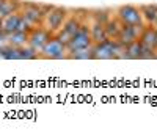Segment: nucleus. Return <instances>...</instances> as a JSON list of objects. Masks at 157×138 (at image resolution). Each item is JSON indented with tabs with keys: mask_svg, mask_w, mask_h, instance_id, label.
Instances as JSON below:
<instances>
[{
	"mask_svg": "<svg viewBox=\"0 0 157 138\" xmlns=\"http://www.w3.org/2000/svg\"><path fill=\"white\" fill-rule=\"evenodd\" d=\"M69 11L68 8L64 6H55V5H50L49 9L46 11L44 14V19H43V27L46 30H49L52 35H55L61 27L64 21H66V17L69 16Z\"/></svg>",
	"mask_w": 157,
	"mask_h": 138,
	"instance_id": "nucleus-1",
	"label": "nucleus"
},
{
	"mask_svg": "<svg viewBox=\"0 0 157 138\" xmlns=\"http://www.w3.org/2000/svg\"><path fill=\"white\" fill-rule=\"evenodd\" d=\"M49 6L50 5H41V3H35V2H22L19 13L33 28V27H38V25H43V19H44V14L49 9Z\"/></svg>",
	"mask_w": 157,
	"mask_h": 138,
	"instance_id": "nucleus-2",
	"label": "nucleus"
},
{
	"mask_svg": "<svg viewBox=\"0 0 157 138\" xmlns=\"http://www.w3.org/2000/svg\"><path fill=\"white\" fill-rule=\"evenodd\" d=\"M86 14H77V11H69V16L64 21L63 27L55 33V36L61 43H64L68 46V43L71 41V38L75 35V32L80 28V25L85 22Z\"/></svg>",
	"mask_w": 157,
	"mask_h": 138,
	"instance_id": "nucleus-3",
	"label": "nucleus"
},
{
	"mask_svg": "<svg viewBox=\"0 0 157 138\" xmlns=\"http://www.w3.org/2000/svg\"><path fill=\"white\" fill-rule=\"evenodd\" d=\"M115 16L120 19V22L123 25H138V27H143L145 22H143L141 17V11L140 6L135 5H121L115 9Z\"/></svg>",
	"mask_w": 157,
	"mask_h": 138,
	"instance_id": "nucleus-4",
	"label": "nucleus"
},
{
	"mask_svg": "<svg viewBox=\"0 0 157 138\" xmlns=\"http://www.w3.org/2000/svg\"><path fill=\"white\" fill-rule=\"evenodd\" d=\"M39 58L44 60H63L68 58V46L61 43L58 38L54 35L47 41V44L43 47V50L39 52Z\"/></svg>",
	"mask_w": 157,
	"mask_h": 138,
	"instance_id": "nucleus-5",
	"label": "nucleus"
},
{
	"mask_svg": "<svg viewBox=\"0 0 157 138\" xmlns=\"http://www.w3.org/2000/svg\"><path fill=\"white\" fill-rule=\"evenodd\" d=\"M88 46H93V39H91L88 21L85 19V22L80 25V28L75 32V35L68 43V50H75V49H82V47H88Z\"/></svg>",
	"mask_w": 157,
	"mask_h": 138,
	"instance_id": "nucleus-6",
	"label": "nucleus"
},
{
	"mask_svg": "<svg viewBox=\"0 0 157 138\" xmlns=\"http://www.w3.org/2000/svg\"><path fill=\"white\" fill-rule=\"evenodd\" d=\"M52 36H54V35H52L49 30H46L43 25H38V27H33V28L29 32V43H27V44H29L33 50H36V52L39 54Z\"/></svg>",
	"mask_w": 157,
	"mask_h": 138,
	"instance_id": "nucleus-7",
	"label": "nucleus"
},
{
	"mask_svg": "<svg viewBox=\"0 0 157 138\" xmlns=\"http://www.w3.org/2000/svg\"><path fill=\"white\" fill-rule=\"evenodd\" d=\"M143 27H145V25H143ZM143 27H138V25H123V28H121L116 39L120 43H123L124 46L134 43V41H138Z\"/></svg>",
	"mask_w": 157,
	"mask_h": 138,
	"instance_id": "nucleus-8",
	"label": "nucleus"
},
{
	"mask_svg": "<svg viewBox=\"0 0 157 138\" xmlns=\"http://www.w3.org/2000/svg\"><path fill=\"white\" fill-rule=\"evenodd\" d=\"M88 25H90V32H91V39H93V44H98V43H102L109 39L107 38V33H105V24L104 22H99V21H93V19H88Z\"/></svg>",
	"mask_w": 157,
	"mask_h": 138,
	"instance_id": "nucleus-9",
	"label": "nucleus"
},
{
	"mask_svg": "<svg viewBox=\"0 0 157 138\" xmlns=\"http://www.w3.org/2000/svg\"><path fill=\"white\" fill-rule=\"evenodd\" d=\"M140 43L157 50V27L155 25H145V27L141 28Z\"/></svg>",
	"mask_w": 157,
	"mask_h": 138,
	"instance_id": "nucleus-10",
	"label": "nucleus"
},
{
	"mask_svg": "<svg viewBox=\"0 0 157 138\" xmlns=\"http://www.w3.org/2000/svg\"><path fill=\"white\" fill-rule=\"evenodd\" d=\"M21 21V13L19 11H14L11 14H6L0 19V28H2L3 33H13L17 30V24Z\"/></svg>",
	"mask_w": 157,
	"mask_h": 138,
	"instance_id": "nucleus-11",
	"label": "nucleus"
},
{
	"mask_svg": "<svg viewBox=\"0 0 157 138\" xmlns=\"http://www.w3.org/2000/svg\"><path fill=\"white\" fill-rule=\"evenodd\" d=\"M93 46L75 49V50H68V60H80V61L94 60V49H93Z\"/></svg>",
	"mask_w": 157,
	"mask_h": 138,
	"instance_id": "nucleus-12",
	"label": "nucleus"
},
{
	"mask_svg": "<svg viewBox=\"0 0 157 138\" xmlns=\"http://www.w3.org/2000/svg\"><path fill=\"white\" fill-rule=\"evenodd\" d=\"M140 11H141V17L145 25H157V5L155 3L141 5Z\"/></svg>",
	"mask_w": 157,
	"mask_h": 138,
	"instance_id": "nucleus-13",
	"label": "nucleus"
},
{
	"mask_svg": "<svg viewBox=\"0 0 157 138\" xmlns=\"http://www.w3.org/2000/svg\"><path fill=\"white\" fill-rule=\"evenodd\" d=\"M121 28H123V24L120 22V19H118L115 16V13H113V14L109 17V21L105 22L107 38H109V39H116L118 35H120V32H121Z\"/></svg>",
	"mask_w": 157,
	"mask_h": 138,
	"instance_id": "nucleus-14",
	"label": "nucleus"
},
{
	"mask_svg": "<svg viewBox=\"0 0 157 138\" xmlns=\"http://www.w3.org/2000/svg\"><path fill=\"white\" fill-rule=\"evenodd\" d=\"M6 38H8V44L13 47H22V46H27L29 43L27 32H13V33H8Z\"/></svg>",
	"mask_w": 157,
	"mask_h": 138,
	"instance_id": "nucleus-15",
	"label": "nucleus"
},
{
	"mask_svg": "<svg viewBox=\"0 0 157 138\" xmlns=\"http://www.w3.org/2000/svg\"><path fill=\"white\" fill-rule=\"evenodd\" d=\"M21 5H22L21 0H2V3H0V19L14 11H19Z\"/></svg>",
	"mask_w": 157,
	"mask_h": 138,
	"instance_id": "nucleus-16",
	"label": "nucleus"
},
{
	"mask_svg": "<svg viewBox=\"0 0 157 138\" xmlns=\"http://www.w3.org/2000/svg\"><path fill=\"white\" fill-rule=\"evenodd\" d=\"M141 57V43L134 41L126 46V60H140Z\"/></svg>",
	"mask_w": 157,
	"mask_h": 138,
	"instance_id": "nucleus-17",
	"label": "nucleus"
},
{
	"mask_svg": "<svg viewBox=\"0 0 157 138\" xmlns=\"http://www.w3.org/2000/svg\"><path fill=\"white\" fill-rule=\"evenodd\" d=\"M154 55H155V49L141 44V57H140V60H154Z\"/></svg>",
	"mask_w": 157,
	"mask_h": 138,
	"instance_id": "nucleus-18",
	"label": "nucleus"
},
{
	"mask_svg": "<svg viewBox=\"0 0 157 138\" xmlns=\"http://www.w3.org/2000/svg\"><path fill=\"white\" fill-rule=\"evenodd\" d=\"M10 44H8V38H6V33H3V32H0V50L2 49H5V47H8Z\"/></svg>",
	"mask_w": 157,
	"mask_h": 138,
	"instance_id": "nucleus-19",
	"label": "nucleus"
},
{
	"mask_svg": "<svg viewBox=\"0 0 157 138\" xmlns=\"http://www.w3.org/2000/svg\"><path fill=\"white\" fill-rule=\"evenodd\" d=\"M154 60H157V50H155V55H154Z\"/></svg>",
	"mask_w": 157,
	"mask_h": 138,
	"instance_id": "nucleus-20",
	"label": "nucleus"
},
{
	"mask_svg": "<svg viewBox=\"0 0 157 138\" xmlns=\"http://www.w3.org/2000/svg\"><path fill=\"white\" fill-rule=\"evenodd\" d=\"M0 3H2V0H0Z\"/></svg>",
	"mask_w": 157,
	"mask_h": 138,
	"instance_id": "nucleus-21",
	"label": "nucleus"
}]
</instances>
